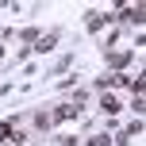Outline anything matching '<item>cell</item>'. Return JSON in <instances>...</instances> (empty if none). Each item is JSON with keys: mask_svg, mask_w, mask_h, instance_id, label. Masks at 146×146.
I'll use <instances>...</instances> for the list:
<instances>
[{"mask_svg": "<svg viewBox=\"0 0 146 146\" xmlns=\"http://www.w3.org/2000/svg\"><path fill=\"white\" fill-rule=\"evenodd\" d=\"M81 23H85L88 35H104L108 27H115V15H111V8H88L81 15Z\"/></svg>", "mask_w": 146, "mask_h": 146, "instance_id": "1", "label": "cell"}, {"mask_svg": "<svg viewBox=\"0 0 146 146\" xmlns=\"http://www.w3.org/2000/svg\"><path fill=\"white\" fill-rule=\"evenodd\" d=\"M50 115H54L58 127H66V123H81V119H85V108H77V104L66 96V100H58V104L50 108Z\"/></svg>", "mask_w": 146, "mask_h": 146, "instance_id": "2", "label": "cell"}, {"mask_svg": "<svg viewBox=\"0 0 146 146\" xmlns=\"http://www.w3.org/2000/svg\"><path fill=\"white\" fill-rule=\"evenodd\" d=\"M131 62H135V50H108V54H104V66H108V73H123Z\"/></svg>", "mask_w": 146, "mask_h": 146, "instance_id": "3", "label": "cell"}, {"mask_svg": "<svg viewBox=\"0 0 146 146\" xmlns=\"http://www.w3.org/2000/svg\"><path fill=\"white\" fill-rule=\"evenodd\" d=\"M31 123H35V131L38 135H54V115H50V108H38V111H31Z\"/></svg>", "mask_w": 146, "mask_h": 146, "instance_id": "4", "label": "cell"}, {"mask_svg": "<svg viewBox=\"0 0 146 146\" xmlns=\"http://www.w3.org/2000/svg\"><path fill=\"white\" fill-rule=\"evenodd\" d=\"M58 42H62V31L54 27V31H46V35H38V42L31 46L35 54H50V50H58Z\"/></svg>", "mask_w": 146, "mask_h": 146, "instance_id": "5", "label": "cell"}, {"mask_svg": "<svg viewBox=\"0 0 146 146\" xmlns=\"http://www.w3.org/2000/svg\"><path fill=\"white\" fill-rule=\"evenodd\" d=\"M119 108H123V100H119V96H108V92L100 96V111H104L108 119H115V111H119Z\"/></svg>", "mask_w": 146, "mask_h": 146, "instance_id": "6", "label": "cell"}, {"mask_svg": "<svg viewBox=\"0 0 146 146\" xmlns=\"http://www.w3.org/2000/svg\"><path fill=\"white\" fill-rule=\"evenodd\" d=\"M119 35H123V31H119V27H108V31H104V35H100V50H104V54H108V50H115Z\"/></svg>", "mask_w": 146, "mask_h": 146, "instance_id": "7", "label": "cell"}, {"mask_svg": "<svg viewBox=\"0 0 146 146\" xmlns=\"http://www.w3.org/2000/svg\"><path fill=\"white\" fill-rule=\"evenodd\" d=\"M81 146H111V135H108V131H100V127H92V135H88Z\"/></svg>", "mask_w": 146, "mask_h": 146, "instance_id": "8", "label": "cell"}, {"mask_svg": "<svg viewBox=\"0 0 146 146\" xmlns=\"http://www.w3.org/2000/svg\"><path fill=\"white\" fill-rule=\"evenodd\" d=\"M38 35H42V27H23V31H15V38H19L23 46H35Z\"/></svg>", "mask_w": 146, "mask_h": 146, "instance_id": "9", "label": "cell"}, {"mask_svg": "<svg viewBox=\"0 0 146 146\" xmlns=\"http://www.w3.org/2000/svg\"><path fill=\"white\" fill-rule=\"evenodd\" d=\"M69 69H73V54H62L58 66H50V73H46V77H62V73H69Z\"/></svg>", "mask_w": 146, "mask_h": 146, "instance_id": "10", "label": "cell"}, {"mask_svg": "<svg viewBox=\"0 0 146 146\" xmlns=\"http://www.w3.org/2000/svg\"><path fill=\"white\" fill-rule=\"evenodd\" d=\"M54 88H58V92H73V88H77V73H62V77L54 81Z\"/></svg>", "mask_w": 146, "mask_h": 146, "instance_id": "11", "label": "cell"}, {"mask_svg": "<svg viewBox=\"0 0 146 146\" xmlns=\"http://www.w3.org/2000/svg\"><path fill=\"white\" fill-rule=\"evenodd\" d=\"M54 146H81V135L77 131H62V135H54Z\"/></svg>", "mask_w": 146, "mask_h": 146, "instance_id": "12", "label": "cell"}, {"mask_svg": "<svg viewBox=\"0 0 146 146\" xmlns=\"http://www.w3.org/2000/svg\"><path fill=\"white\" fill-rule=\"evenodd\" d=\"M123 131H127V135H131V139H142V131H146V123H142V115H135V119H131V123H127V127H123Z\"/></svg>", "mask_w": 146, "mask_h": 146, "instance_id": "13", "label": "cell"}, {"mask_svg": "<svg viewBox=\"0 0 146 146\" xmlns=\"http://www.w3.org/2000/svg\"><path fill=\"white\" fill-rule=\"evenodd\" d=\"M88 96H92V92H88V88H81V85H77V88H73V96H69V100L77 104V108H85V104H88Z\"/></svg>", "mask_w": 146, "mask_h": 146, "instance_id": "14", "label": "cell"}, {"mask_svg": "<svg viewBox=\"0 0 146 146\" xmlns=\"http://www.w3.org/2000/svg\"><path fill=\"white\" fill-rule=\"evenodd\" d=\"M15 123H19L15 115H12V119H0V142H8V135H12V127H15Z\"/></svg>", "mask_w": 146, "mask_h": 146, "instance_id": "15", "label": "cell"}, {"mask_svg": "<svg viewBox=\"0 0 146 146\" xmlns=\"http://www.w3.org/2000/svg\"><path fill=\"white\" fill-rule=\"evenodd\" d=\"M142 108H146V96H131V111L135 115H142Z\"/></svg>", "mask_w": 146, "mask_h": 146, "instance_id": "16", "label": "cell"}, {"mask_svg": "<svg viewBox=\"0 0 146 146\" xmlns=\"http://www.w3.org/2000/svg\"><path fill=\"white\" fill-rule=\"evenodd\" d=\"M4 92H12V81H0V96Z\"/></svg>", "mask_w": 146, "mask_h": 146, "instance_id": "17", "label": "cell"}, {"mask_svg": "<svg viewBox=\"0 0 146 146\" xmlns=\"http://www.w3.org/2000/svg\"><path fill=\"white\" fill-rule=\"evenodd\" d=\"M4 58H8V46H4V42H0V62H4Z\"/></svg>", "mask_w": 146, "mask_h": 146, "instance_id": "18", "label": "cell"}, {"mask_svg": "<svg viewBox=\"0 0 146 146\" xmlns=\"http://www.w3.org/2000/svg\"><path fill=\"white\" fill-rule=\"evenodd\" d=\"M0 146H12V142H0Z\"/></svg>", "mask_w": 146, "mask_h": 146, "instance_id": "19", "label": "cell"}]
</instances>
